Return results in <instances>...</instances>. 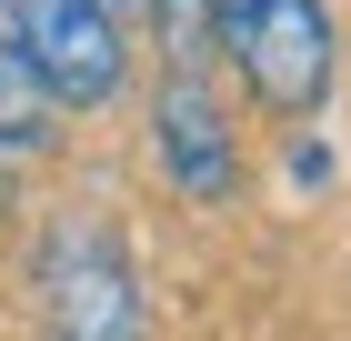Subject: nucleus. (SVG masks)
<instances>
[{"instance_id":"6","label":"nucleus","mask_w":351,"mask_h":341,"mask_svg":"<svg viewBox=\"0 0 351 341\" xmlns=\"http://www.w3.org/2000/svg\"><path fill=\"white\" fill-rule=\"evenodd\" d=\"M110 10H141V0H110Z\"/></svg>"},{"instance_id":"2","label":"nucleus","mask_w":351,"mask_h":341,"mask_svg":"<svg viewBox=\"0 0 351 341\" xmlns=\"http://www.w3.org/2000/svg\"><path fill=\"white\" fill-rule=\"evenodd\" d=\"M211 30H221V51H231V71L251 80L261 110L311 121L331 101L341 51H331V10L322 0H211Z\"/></svg>"},{"instance_id":"1","label":"nucleus","mask_w":351,"mask_h":341,"mask_svg":"<svg viewBox=\"0 0 351 341\" xmlns=\"http://www.w3.org/2000/svg\"><path fill=\"white\" fill-rule=\"evenodd\" d=\"M30 291H40V331L51 341H151V291H141L131 251L101 211H71L40 231V261H30Z\"/></svg>"},{"instance_id":"3","label":"nucleus","mask_w":351,"mask_h":341,"mask_svg":"<svg viewBox=\"0 0 351 341\" xmlns=\"http://www.w3.org/2000/svg\"><path fill=\"white\" fill-rule=\"evenodd\" d=\"M0 30L21 40V60L51 80L60 110H90L131 80V40L110 0H0Z\"/></svg>"},{"instance_id":"4","label":"nucleus","mask_w":351,"mask_h":341,"mask_svg":"<svg viewBox=\"0 0 351 341\" xmlns=\"http://www.w3.org/2000/svg\"><path fill=\"white\" fill-rule=\"evenodd\" d=\"M151 151H161L181 201H231L241 191V141H231V101L211 91V71H171L151 101Z\"/></svg>"},{"instance_id":"5","label":"nucleus","mask_w":351,"mask_h":341,"mask_svg":"<svg viewBox=\"0 0 351 341\" xmlns=\"http://www.w3.org/2000/svg\"><path fill=\"white\" fill-rule=\"evenodd\" d=\"M60 141V101H51V80L21 60V40L0 30V151L10 161H40Z\"/></svg>"}]
</instances>
